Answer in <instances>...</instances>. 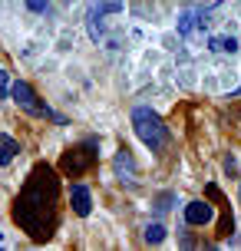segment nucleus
Here are the masks:
<instances>
[{
	"label": "nucleus",
	"instance_id": "obj_2",
	"mask_svg": "<svg viewBox=\"0 0 241 251\" xmlns=\"http://www.w3.org/2000/svg\"><path fill=\"white\" fill-rule=\"evenodd\" d=\"M132 129H136V136L142 139V146L152 152H162L165 142H169V129H165L162 116L152 113L149 106H136L132 109Z\"/></svg>",
	"mask_w": 241,
	"mask_h": 251
},
{
	"label": "nucleus",
	"instance_id": "obj_11",
	"mask_svg": "<svg viewBox=\"0 0 241 251\" xmlns=\"http://www.w3.org/2000/svg\"><path fill=\"white\" fill-rule=\"evenodd\" d=\"M17 152H20V142H17V139H10V136H3V132H0V165L13 162V159H17Z\"/></svg>",
	"mask_w": 241,
	"mask_h": 251
},
{
	"label": "nucleus",
	"instance_id": "obj_14",
	"mask_svg": "<svg viewBox=\"0 0 241 251\" xmlns=\"http://www.w3.org/2000/svg\"><path fill=\"white\" fill-rule=\"evenodd\" d=\"M24 3H26L33 13H47V10H50V3H47V0H24Z\"/></svg>",
	"mask_w": 241,
	"mask_h": 251
},
{
	"label": "nucleus",
	"instance_id": "obj_18",
	"mask_svg": "<svg viewBox=\"0 0 241 251\" xmlns=\"http://www.w3.org/2000/svg\"><path fill=\"white\" fill-rule=\"evenodd\" d=\"M231 96H241V86H238V89H231Z\"/></svg>",
	"mask_w": 241,
	"mask_h": 251
},
{
	"label": "nucleus",
	"instance_id": "obj_9",
	"mask_svg": "<svg viewBox=\"0 0 241 251\" xmlns=\"http://www.w3.org/2000/svg\"><path fill=\"white\" fill-rule=\"evenodd\" d=\"M198 17H202V10H182V13H178V20H175L178 37H192L195 26H198Z\"/></svg>",
	"mask_w": 241,
	"mask_h": 251
},
{
	"label": "nucleus",
	"instance_id": "obj_21",
	"mask_svg": "<svg viewBox=\"0 0 241 251\" xmlns=\"http://www.w3.org/2000/svg\"><path fill=\"white\" fill-rule=\"evenodd\" d=\"M238 245H241V238H238Z\"/></svg>",
	"mask_w": 241,
	"mask_h": 251
},
{
	"label": "nucleus",
	"instance_id": "obj_10",
	"mask_svg": "<svg viewBox=\"0 0 241 251\" xmlns=\"http://www.w3.org/2000/svg\"><path fill=\"white\" fill-rule=\"evenodd\" d=\"M208 50H212V53H238V37L215 33V37L208 40Z\"/></svg>",
	"mask_w": 241,
	"mask_h": 251
},
{
	"label": "nucleus",
	"instance_id": "obj_16",
	"mask_svg": "<svg viewBox=\"0 0 241 251\" xmlns=\"http://www.w3.org/2000/svg\"><path fill=\"white\" fill-rule=\"evenodd\" d=\"M172 199H175V195H172V192H162V195H159V199H155V201H159V205H155V208H159V212H165V208H169V201H172Z\"/></svg>",
	"mask_w": 241,
	"mask_h": 251
},
{
	"label": "nucleus",
	"instance_id": "obj_15",
	"mask_svg": "<svg viewBox=\"0 0 241 251\" xmlns=\"http://www.w3.org/2000/svg\"><path fill=\"white\" fill-rule=\"evenodd\" d=\"M10 96V79H7V73L0 70V100H7Z\"/></svg>",
	"mask_w": 241,
	"mask_h": 251
},
{
	"label": "nucleus",
	"instance_id": "obj_12",
	"mask_svg": "<svg viewBox=\"0 0 241 251\" xmlns=\"http://www.w3.org/2000/svg\"><path fill=\"white\" fill-rule=\"evenodd\" d=\"M122 10H126V0H93V7H89V13H99V17L122 13Z\"/></svg>",
	"mask_w": 241,
	"mask_h": 251
},
{
	"label": "nucleus",
	"instance_id": "obj_4",
	"mask_svg": "<svg viewBox=\"0 0 241 251\" xmlns=\"http://www.w3.org/2000/svg\"><path fill=\"white\" fill-rule=\"evenodd\" d=\"M99 139H86V142H79V146H73L70 152H63V172L66 176H83L86 169H93V162H96V155H99Z\"/></svg>",
	"mask_w": 241,
	"mask_h": 251
},
{
	"label": "nucleus",
	"instance_id": "obj_3",
	"mask_svg": "<svg viewBox=\"0 0 241 251\" xmlns=\"http://www.w3.org/2000/svg\"><path fill=\"white\" fill-rule=\"evenodd\" d=\"M10 100L24 109V113H30V116H37V119H53V123H66L63 116H56L47 106V102L37 96V89L30 86V83H24V79H17V83H10Z\"/></svg>",
	"mask_w": 241,
	"mask_h": 251
},
{
	"label": "nucleus",
	"instance_id": "obj_17",
	"mask_svg": "<svg viewBox=\"0 0 241 251\" xmlns=\"http://www.w3.org/2000/svg\"><path fill=\"white\" fill-rule=\"evenodd\" d=\"M235 169H238V162H235V155H225V172H228V176H231Z\"/></svg>",
	"mask_w": 241,
	"mask_h": 251
},
{
	"label": "nucleus",
	"instance_id": "obj_19",
	"mask_svg": "<svg viewBox=\"0 0 241 251\" xmlns=\"http://www.w3.org/2000/svg\"><path fill=\"white\" fill-rule=\"evenodd\" d=\"M238 199H241V182H238Z\"/></svg>",
	"mask_w": 241,
	"mask_h": 251
},
{
	"label": "nucleus",
	"instance_id": "obj_5",
	"mask_svg": "<svg viewBox=\"0 0 241 251\" xmlns=\"http://www.w3.org/2000/svg\"><path fill=\"white\" fill-rule=\"evenodd\" d=\"M113 169H116V178H119L122 185H132V188L139 185V169H136V159H132V152H129V149L116 152Z\"/></svg>",
	"mask_w": 241,
	"mask_h": 251
},
{
	"label": "nucleus",
	"instance_id": "obj_20",
	"mask_svg": "<svg viewBox=\"0 0 241 251\" xmlns=\"http://www.w3.org/2000/svg\"><path fill=\"white\" fill-rule=\"evenodd\" d=\"M63 3H73V0H63Z\"/></svg>",
	"mask_w": 241,
	"mask_h": 251
},
{
	"label": "nucleus",
	"instance_id": "obj_6",
	"mask_svg": "<svg viewBox=\"0 0 241 251\" xmlns=\"http://www.w3.org/2000/svg\"><path fill=\"white\" fill-rule=\"evenodd\" d=\"M205 192H208V195H212V199H215L218 205H221V222H218V238H231V231H235V215H231V205L225 201V195H221V188H218L215 182H212V185L205 188Z\"/></svg>",
	"mask_w": 241,
	"mask_h": 251
},
{
	"label": "nucleus",
	"instance_id": "obj_13",
	"mask_svg": "<svg viewBox=\"0 0 241 251\" xmlns=\"http://www.w3.org/2000/svg\"><path fill=\"white\" fill-rule=\"evenodd\" d=\"M145 241H149V245H162V241H165V228L159 225V222L145 225Z\"/></svg>",
	"mask_w": 241,
	"mask_h": 251
},
{
	"label": "nucleus",
	"instance_id": "obj_7",
	"mask_svg": "<svg viewBox=\"0 0 241 251\" xmlns=\"http://www.w3.org/2000/svg\"><path fill=\"white\" fill-rule=\"evenodd\" d=\"M212 218H215V208H212L208 201L195 199V201H189V205H185V225L198 228V225H208Z\"/></svg>",
	"mask_w": 241,
	"mask_h": 251
},
{
	"label": "nucleus",
	"instance_id": "obj_8",
	"mask_svg": "<svg viewBox=\"0 0 241 251\" xmlns=\"http://www.w3.org/2000/svg\"><path fill=\"white\" fill-rule=\"evenodd\" d=\"M70 208H73L79 218H86V215L93 212V192H89L83 182H76V185L70 188Z\"/></svg>",
	"mask_w": 241,
	"mask_h": 251
},
{
	"label": "nucleus",
	"instance_id": "obj_1",
	"mask_svg": "<svg viewBox=\"0 0 241 251\" xmlns=\"http://www.w3.org/2000/svg\"><path fill=\"white\" fill-rule=\"evenodd\" d=\"M13 222L33 241L53 238V231L60 225V178L53 172V165L37 162L30 169L20 195L13 201Z\"/></svg>",
	"mask_w": 241,
	"mask_h": 251
}]
</instances>
